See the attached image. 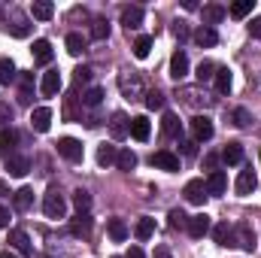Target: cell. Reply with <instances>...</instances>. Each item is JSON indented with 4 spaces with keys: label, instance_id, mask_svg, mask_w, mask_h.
<instances>
[{
    "label": "cell",
    "instance_id": "f907efd6",
    "mask_svg": "<svg viewBox=\"0 0 261 258\" xmlns=\"http://www.w3.org/2000/svg\"><path fill=\"white\" fill-rule=\"evenodd\" d=\"M9 219H12V216H9V210H6V207H0V228H9Z\"/></svg>",
    "mask_w": 261,
    "mask_h": 258
},
{
    "label": "cell",
    "instance_id": "8fae6325",
    "mask_svg": "<svg viewBox=\"0 0 261 258\" xmlns=\"http://www.w3.org/2000/svg\"><path fill=\"white\" fill-rule=\"evenodd\" d=\"M170 76H173V79H186V76H189V55H186L182 49H176V52L170 55Z\"/></svg>",
    "mask_w": 261,
    "mask_h": 258
},
{
    "label": "cell",
    "instance_id": "e0dca14e",
    "mask_svg": "<svg viewBox=\"0 0 261 258\" xmlns=\"http://www.w3.org/2000/svg\"><path fill=\"white\" fill-rule=\"evenodd\" d=\"M213 237H216L219 246H234V243H237V234H234V228H231L228 222L216 225V228H213Z\"/></svg>",
    "mask_w": 261,
    "mask_h": 258
},
{
    "label": "cell",
    "instance_id": "5b68a950",
    "mask_svg": "<svg viewBox=\"0 0 261 258\" xmlns=\"http://www.w3.org/2000/svg\"><path fill=\"white\" fill-rule=\"evenodd\" d=\"M119 88H122V94L128 97V100H137L140 94H143V82H140V76L137 73H122L119 76Z\"/></svg>",
    "mask_w": 261,
    "mask_h": 258
},
{
    "label": "cell",
    "instance_id": "7a4b0ae2",
    "mask_svg": "<svg viewBox=\"0 0 261 258\" xmlns=\"http://www.w3.org/2000/svg\"><path fill=\"white\" fill-rule=\"evenodd\" d=\"M58 155L67 158L70 164H79V161H82V155H85V149H82V143H79V140H73V137H61V140H58Z\"/></svg>",
    "mask_w": 261,
    "mask_h": 258
},
{
    "label": "cell",
    "instance_id": "681fc988",
    "mask_svg": "<svg viewBox=\"0 0 261 258\" xmlns=\"http://www.w3.org/2000/svg\"><path fill=\"white\" fill-rule=\"evenodd\" d=\"M249 34H252V37H258V40H261V15H258V18H252V21H249Z\"/></svg>",
    "mask_w": 261,
    "mask_h": 258
},
{
    "label": "cell",
    "instance_id": "f1b7e54d",
    "mask_svg": "<svg viewBox=\"0 0 261 258\" xmlns=\"http://www.w3.org/2000/svg\"><path fill=\"white\" fill-rule=\"evenodd\" d=\"M116 158H119V149H116L113 143H103V146L97 149V164H100V167H110V164H116Z\"/></svg>",
    "mask_w": 261,
    "mask_h": 258
},
{
    "label": "cell",
    "instance_id": "f546056e",
    "mask_svg": "<svg viewBox=\"0 0 261 258\" xmlns=\"http://www.w3.org/2000/svg\"><path fill=\"white\" fill-rule=\"evenodd\" d=\"M161 134H164V137H179V134H182V125H179V119H176L173 113H164V119H161Z\"/></svg>",
    "mask_w": 261,
    "mask_h": 258
},
{
    "label": "cell",
    "instance_id": "7bdbcfd3",
    "mask_svg": "<svg viewBox=\"0 0 261 258\" xmlns=\"http://www.w3.org/2000/svg\"><path fill=\"white\" fill-rule=\"evenodd\" d=\"M213 76H216V64H213V61H200V67H197V79H200V82H210Z\"/></svg>",
    "mask_w": 261,
    "mask_h": 258
},
{
    "label": "cell",
    "instance_id": "52a82bcc",
    "mask_svg": "<svg viewBox=\"0 0 261 258\" xmlns=\"http://www.w3.org/2000/svg\"><path fill=\"white\" fill-rule=\"evenodd\" d=\"M6 243L18 252V255H31L34 252V246H31V237L21 231V228H15V231H9V237H6Z\"/></svg>",
    "mask_w": 261,
    "mask_h": 258
},
{
    "label": "cell",
    "instance_id": "7dc6e473",
    "mask_svg": "<svg viewBox=\"0 0 261 258\" xmlns=\"http://www.w3.org/2000/svg\"><path fill=\"white\" fill-rule=\"evenodd\" d=\"M73 73H76V85H82V82H88V79H91V70H88V67H76Z\"/></svg>",
    "mask_w": 261,
    "mask_h": 258
},
{
    "label": "cell",
    "instance_id": "db71d44e",
    "mask_svg": "<svg viewBox=\"0 0 261 258\" xmlns=\"http://www.w3.org/2000/svg\"><path fill=\"white\" fill-rule=\"evenodd\" d=\"M125 258H146V255H143V249H140V246H130Z\"/></svg>",
    "mask_w": 261,
    "mask_h": 258
},
{
    "label": "cell",
    "instance_id": "5bb4252c",
    "mask_svg": "<svg viewBox=\"0 0 261 258\" xmlns=\"http://www.w3.org/2000/svg\"><path fill=\"white\" fill-rule=\"evenodd\" d=\"M210 225H213V222H210V216H206V213H197V216L189 219V234H192L195 240H200L203 234H210Z\"/></svg>",
    "mask_w": 261,
    "mask_h": 258
},
{
    "label": "cell",
    "instance_id": "f5cc1de1",
    "mask_svg": "<svg viewBox=\"0 0 261 258\" xmlns=\"http://www.w3.org/2000/svg\"><path fill=\"white\" fill-rule=\"evenodd\" d=\"M28 31H31L28 24H15V28H12V34H15V37H28Z\"/></svg>",
    "mask_w": 261,
    "mask_h": 258
},
{
    "label": "cell",
    "instance_id": "c3c4849f",
    "mask_svg": "<svg viewBox=\"0 0 261 258\" xmlns=\"http://www.w3.org/2000/svg\"><path fill=\"white\" fill-rule=\"evenodd\" d=\"M182 155H197V140H182Z\"/></svg>",
    "mask_w": 261,
    "mask_h": 258
},
{
    "label": "cell",
    "instance_id": "30bf717a",
    "mask_svg": "<svg viewBox=\"0 0 261 258\" xmlns=\"http://www.w3.org/2000/svg\"><path fill=\"white\" fill-rule=\"evenodd\" d=\"M15 143H18V131L15 128H0V155L12 158L15 155Z\"/></svg>",
    "mask_w": 261,
    "mask_h": 258
},
{
    "label": "cell",
    "instance_id": "b9f144b4",
    "mask_svg": "<svg viewBox=\"0 0 261 258\" xmlns=\"http://www.w3.org/2000/svg\"><path fill=\"white\" fill-rule=\"evenodd\" d=\"M100 100H103V91L100 88H91V91L82 94V107H100Z\"/></svg>",
    "mask_w": 261,
    "mask_h": 258
},
{
    "label": "cell",
    "instance_id": "8d00e7d4",
    "mask_svg": "<svg viewBox=\"0 0 261 258\" xmlns=\"http://www.w3.org/2000/svg\"><path fill=\"white\" fill-rule=\"evenodd\" d=\"M12 79H15V64H12V58H0V82L9 85Z\"/></svg>",
    "mask_w": 261,
    "mask_h": 258
},
{
    "label": "cell",
    "instance_id": "e575fe53",
    "mask_svg": "<svg viewBox=\"0 0 261 258\" xmlns=\"http://www.w3.org/2000/svg\"><path fill=\"white\" fill-rule=\"evenodd\" d=\"M67 52L70 55H82L85 52V37L82 34H67Z\"/></svg>",
    "mask_w": 261,
    "mask_h": 258
},
{
    "label": "cell",
    "instance_id": "680465c9",
    "mask_svg": "<svg viewBox=\"0 0 261 258\" xmlns=\"http://www.w3.org/2000/svg\"><path fill=\"white\" fill-rule=\"evenodd\" d=\"M0 258H18V255H15V252H9V249H6V252H0Z\"/></svg>",
    "mask_w": 261,
    "mask_h": 258
},
{
    "label": "cell",
    "instance_id": "6f0895ef",
    "mask_svg": "<svg viewBox=\"0 0 261 258\" xmlns=\"http://www.w3.org/2000/svg\"><path fill=\"white\" fill-rule=\"evenodd\" d=\"M6 194H9V186H6V183H0V197H6Z\"/></svg>",
    "mask_w": 261,
    "mask_h": 258
},
{
    "label": "cell",
    "instance_id": "91938a15",
    "mask_svg": "<svg viewBox=\"0 0 261 258\" xmlns=\"http://www.w3.org/2000/svg\"><path fill=\"white\" fill-rule=\"evenodd\" d=\"M113 258H119V255H113Z\"/></svg>",
    "mask_w": 261,
    "mask_h": 258
},
{
    "label": "cell",
    "instance_id": "f6af8a7d",
    "mask_svg": "<svg viewBox=\"0 0 261 258\" xmlns=\"http://www.w3.org/2000/svg\"><path fill=\"white\" fill-rule=\"evenodd\" d=\"M249 122H252V116H249V110H243V107H240V110H234V125H240V128H246Z\"/></svg>",
    "mask_w": 261,
    "mask_h": 258
},
{
    "label": "cell",
    "instance_id": "816d5d0a",
    "mask_svg": "<svg viewBox=\"0 0 261 258\" xmlns=\"http://www.w3.org/2000/svg\"><path fill=\"white\" fill-rule=\"evenodd\" d=\"M176 37H179V40H186V37H189V28H186V21H176Z\"/></svg>",
    "mask_w": 261,
    "mask_h": 258
},
{
    "label": "cell",
    "instance_id": "7c38bea8",
    "mask_svg": "<svg viewBox=\"0 0 261 258\" xmlns=\"http://www.w3.org/2000/svg\"><path fill=\"white\" fill-rule=\"evenodd\" d=\"M192 134H195L197 143L210 140V137H213V119H210V116H195V119H192Z\"/></svg>",
    "mask_w": 261,
    "mask_h": 258
},
{
    "label": "cell",
    "instance_id": "ee69618b",
    "mask_svg": "<svg viewBox=\"0 0 261 258\" xmlns=\"http://www.w3.org/2000/svg\"><path fill=\"white\" fill-rule=\"evenodd\" d=\"M143 97H146V107H149V110H161V107H164V94H161V91H146Z\"/></svg>",
    "mask_w": 261,
    "mask_h": 258
},
{
    "label": "cell",
    "instance_id": "ffe728a7",
    "mask_svg": "<svg viewBox=\"0 0 261 258\" xmlns=\"http://www.w3.org/2000/svg\"><path fill=\"white\" fill-rule=\"evenodd\" d=\"M195 43L200 46V49H213L216 43H219V34H216V28H197L195 31Z\"/></svg>",
    "mask_w": 261,
    "mask_h": 258
},
{
    "label": "cell",
    "instance_id": "ba28073f",
    "mask_svg": "<svg viewBox=\"0 0 261 258\" xmlns=\"http://www.w3.org/2000/svg\"><path fill=\"white\" fill-rule=\"evenodd\" d=\"M31 128L40 131V134H46V131L52 128V110H49V107H37V110H31Z\"/></svg>",
    "mask_w": 261,
    "mask_h": 258
},
{
    "label": "cell",
    "instance_id": "4fadbf2b",
    "mask_svg": "<svg viewBox=\"0 0 261 258\" xmlns=\"http://www.w3.org/2000/svg\"><path fill=\"white\" fill-rule=\"evenodd\" d=\"M110 134H113V140H125L130 134V122L125 113H113V119H110Z\"/></svg>",
    "mask_w": 261,
    "mask_h": 258
},
{
    "label": "cell",
    "instance_id": "60d3db41",
    "mask_svg": "<svg viewBox=\"0 0 261 258\" xmlns=\"http://www.w3.org/2000/svg\"><path fill=\"white\" fill-rule=\"evenodd\" d=\"M31 85H34V76L31 73H21V91H18V100L21 104H31Z\"/></svg>",
    "mask_w": 261,
    "mask_h": 258
},
{
    "label": "cell",
    "instance_id": "d590c367",
    "mask_svg": "<svg viewBox=\"0 0 261 258\" xmlns=\"http://www.w3.org/2000/svg\"><path fill=\"white\" fill-rule=\"evenodd\" d=\"M73 203H76L79 213H88V210H91V194L85 192V189H76V192H73Z\"/></svg>",
    "mask_w": 261,
    "mask_h": 258
},
{
    "label": "cell",
    "instance_id": "44dd1931",
    "mask_svg": "<svg viewBox=\"0 0 261 258\" xmlns=\"http://www.w3.org/2000/svg\"><path fill=\"white\" fill-rule=\"evenodd\" d=\"M225 189H228V176H225V170H213L210 179H206V194H225Z\"/></svg>",
    "mask_w": 261,
    "mask_h": 258
},
{
    "label": "cell",
    "instance_id": "11a10c76",
    "mask_svg": "<svg viewBox=\"0 0 261 258\" xmlns=\"http://www.w3.org/2000/svg\"><path fill=\"white\" fill-rule=\"evenodd\" d=\"M155 258H170V249H167V246H158V249H155Z\"/></svg>",
    "mask_w": 261,
    "mask_h": 258
},
{
    "label": "cell",
    "instance_id": "d4e9b609",
    "mask_svg": "<svg viewBox=\"0 0 261 258\" xmlns=\"http://www.w3.org/2000/svg\"><path fill=\"white\" fill-rule=\"evenodd\" d=\"M12 203H15V210H18V213H28V210L34 207V189H28V186H24V189H18V192L12 194Z\"/></svg>",
    "mask_w": 261,
    "mask_h": 258
},
{
    "label": "cell",
    "instance_id": "4dcf8cb0",
    "mask_svg": "<svg viewBox=\"0 0 261 258\" xmlns=\"http://www.w3.org/2000/svg\"><path fill=\"white\" fill-rule=\"evenodd\" d=\"M222 161H225V164H240V161H243V146H240L237 140L228 143L225 152H222Z\"/></svg>",
    "mask_w": 261,
    "mask_h": 258
},
{
    "label": "cell",
    "instance_id": "d6986e66",
    "mask_svg": "<svg viewBox=\"0 0 261 258\" xmlns=\"http://www.w3.org/2000/svg\"><path fill=\"white\" fill-rule=\"evenodd\" d=\"M122 24H125L128 31H137V28L143 24V6H125V9H122Z\"/></svg>",
    "mask_w": 261,
    "mask_h": 258
},
{
    "label": "cell",
    "instance_id": "7402d4cb",
    "mask_svg": "<svg viewBox=\"0 0 261 258\" xmlns=\"http://www.w3.org/2000/svg\"><path fill=\"white\" fill-rule=\"evenodd\" d=\"M31 52H34V61L37 64H49L52 61V43L49 40H34V49Z\"/></svg>",
    "mask_w": 261,
    "mask_h": 258
},
{
    "label": "cell",
    "instance_id": "9c48e42d",
    "mask_svg": "<svg viewBox=\"0 0 261 258\" xmlns=\"http://www.w3.org/2000/svg\"><path fill=\"white\" fill-rule=\"evenodd\" d=\"M182 194H186L189 203H203V200H206V183H203V179H189L186 189H182Z\"/></svg>",
    "mask_w": 261,
    "mask_h": 258
},
{
    "label": "cell",
    "instance_id": "3957f363",
    "mask_svg": "<svg viewBox=\"0 0 261 258\" xmlns=\"http://www.w3.org/2000/svg\"><path fill=\"white\" fill-rule=\"evenodd\" d=\"M152 167L167 170V173H176V170H179V155H173L170 149H158V152L152 155Z\"/></svg>",
    "mask_w": 261,
    "mask_h": 258
},
{
    "label": "cell",
    "instance_id": "484cf974",
    "mask_svg": "<svg viewBox=\"0 0 261 258\" xmlns=\"http://www.w3.org/2000/svg\"><path fill=\"white\" fill-rule=\"evenodd\" d=\"M225 15H228V9H225V6H219V3H210V6H203V21H206V28L219 24Z\"/></svg>",
    "mask_w": 261,
    "mask_h": 258
},
{
    "label": "cell",
    "instance_id": "bcb514c9",
    "mask_svg": "<svg viewBox=\"0 0 261 258\" xmlns=\"http://www.w3.org/2000/svg\"><path fill=\"white\" fill-rule=\"evenodd\" d=\"M9 122H12V107H9V104H3V100H0V128H6V125H9Z\"/></svg>",
    "mask_w": 261,
    "mask_h": 258
},
{
    "label": "cell",
    "instance_id": "6da1fadb",
    "mask_svg": "<svg viewBox=\"0 0 261 258\" xmlns=\"http://www.w3.org/2000/svg\"><path fill=\"white\" fill-rule=\"evenodd\" d=\"M43 213H46L49 219H67V200L55 186L43 194Z\"/></svg>",
    "mask_w": 261,
    "mask_h": 258
},
{
    "label": "cell",
    "instance_id": "603a6c76",
    "mask_svg": "<svg viewBox=\"0 0 261 258\" xmlns=\"http://www.w3.org/2000/svg\"><path fill=\"white\" fill-rule=\"evenodd\" d=\"M6 170H9V176H24L31 170V161L24 155H12V158H6Z\"/></svg>",
    "mask_w": 261,
    "mask_h": 258
},
{
    "label": "cell",
    "instance_id": "cb8c5ba5",
    "mask_svg": "<svg viewBox=\"0 0 261 258\" xmlns=\"http://www.w3.org/2000/svg\"><path fill=\"white\" fill-rule=\"evenodd\" d=\"M155 234V219H149V216H143L137 225H134V237L140 240V243H146L149 237Z\"/></svg>",
    "mask_w": 261,
    "mask_h": 258
},
{
    "label": "cell",
    "instance_id": "83f0119b",
    "mask_svg": "<svg viewBox=\"0 0 261 258\" xmlns=\"http://www.w3.org/2000/svg\"><path fill=\"white\" fill-rule=\"evenodd\" d=\"M213 79H216V91H219V94H228V91H231V82H234V79H231V70H228V67H216V76H213Z\"/></svg>",
    "mask_w": 261,
    "mask_h": 258
},
{
    "label": "cell",
    "instance_id": "ac0fdd59",
    "mask_svg": "<svg viewBox=\"0 0 261 258\" xmlns=\"http://www.w3.org/2000/svg\"><path fill=\"white\" fill-rule=\"evenodd\" d=\"M234 234H237V246H243V249H255V231L246 225V222H240L237 228H234Z\"/></svg>",
    "mask_w": 261,
    "mask_h": 258
},
{
    "label": "cell",
    "instance_id": "9a60e30c",
    "mask_svg": "<svg viewBox=\"0 0 261 258\" xmlns=\"http://www.w3.org/2000/svg\"><path fill=\"white\" fill-rule=\"evenodd\" d=\"M149 134H152V125H149V119H146V116H134V119H130V137H134V140L146 143V140H149Z\"/></svg>",
    "mask_w": 261,
    "mask_h": 258
},
{
    "label": "cell",
    "instance_id": "277c9868",
    "mask_svg": "<svg viewBox=\"0 0 261 258\" xmlns=\"http://www.w3.org/2000/svg\"><path fill=\"white\" fill-rule=\"evenodd\" d=\"M255 189H258V176H255V170H252V167L240 170V176H237V183H234V192L240 194V197H246V194H252Z\"/></svg>",
    "mask_w": 261,
    "mask_h": 258
},
{
    "label": "cell",
    "instance_id": "1f68e13d",
    "mask_svg": "<svg viewBox=\"0 0 261 258\" xmlns=\"http://www.w3.org/2000/svg\"><path fill=\"white\" fill-rule=\"evenodd\" d=\"M107 231H110V237H113L116 243H125V240H128V225H125L122 219H110Z\"/></svg>",
    "mask_w": 261,
    "mask_h": 258
},
{
    "label": "cell",
    "instance_id": "4316f807",
    "mask_svg": "<svg viewBox=\"0 0 261 258\" xmlns=\"http://www.w3.org/2000/svg\"><path fill=\"white\" fill-rule=\"evenodd\" d=\"M31 15H34L37 21H49V18L55 15V6H52L49 0H37V3L31 6Z\"/></svg>",
    "mask_w": 261,
    "mask_h": 258
},
{
    "label": "cell",
    "instance_id": "f35d334b",
    "mask_svg": "<svg viewBox=\"0 0 261 258\" xmlns=\"http://www.w3.org/2000/svg\"><path fill=\"white\" fill-rule=\"evenodd\" d=\"M149 52H152V37H137V43H134V55L143 61V58H149Z\"/></svg>",
    "mask_w": 261,
    "mask_h": 258
},
{
    "label": "cell",
    "instance_id": "2e32d148",
    "mask_svg": "<svg viewBox=\"0 0 261 258\" xmlns=\"http://www.w3.org/2000/svg\"><path fill=\"white\" fill-rule=\"evenodd\" d=\"M70 234H73V237H88V234H91V216H88V213L73 216V222H70Z\"/></svg>",
    "mask_w": 261,
    "mask_h": 258
},
{
    "label": "cell",
    "instance_id": "d6a6232c",
    "mask_svg": "<svg viewBox=\"0 0 261 258\" xmlns=\"http://www.w3.org/2000/svg\"><path fill=\"white\" fill-rule=\"evenodd\" d=\"M116 167H119V170H125V173H130V170L137 167V155H134L130 149H122V152H119V158H116Z\"/></svg>",
    "mask_w": 261,
    "mask_h": 258
},
{
    "label": "cell",
    "instance_id": "8992f818",
    "mask_svg": "<svg viewBox=\"0 0 261 258\" xmlns=\"http://www.w3.org/2000/svg\"><path fill=\"white\" fill-rule=\"evenodd\" d=\"M40 91H43V97H55V94L61 91V73H58L55 67L43 73V82H40Z\"/></svg>",
    "mask_w": 261,
    "mask_h": 258
},
{
    "label": "cell",
    "instance_id": "ab89813d",
    "mask_svg": "<svg viewBox=\"0 0 261 258\" xmlns=\"http://www.w3.org/2000/svg\"><path fill=\"white\" fill-rule=\"evenodd\" d=\"M167 219H170V228H173V231H176V228H189V216H186L179 207H176V210H170V213H167Z\"/></svg>",
    "mask_w": 261,
    "mask_h": 258
},
{
    "label": "cell",
    "instance_id": "74e56055",
    "mask_svg": "<svg viewBox=\"0 0 261 258\" xmlns=\"http://www.w3.org/2000/svg\"><path fill=\"white\" fill-rule=\"evenodd\" d=\"M107 37H110L107 18H94V21H91V40H107Z\"/></svg>",
    "mask_w": 261,
    "mask_h": 258
},
{
    "label": "cell",
    "instance_id": "9f6ffc18",
    "mask_svg": "<svg viewBox=\"0 0 261 258\" xmlns=\"http://www.w3.org/2000/svg\"><path fill=\"white\" fill-rule=\"evenodd\" d=\"M203 164H206V167H210V170H213V167H216V164H219V158H216V155H206V158H203Z\"/></svg>",
    "mask_w": 261,
    "mask_h": 258
},
{
    "label": "cell",
    "instance_id": "836d02e7",
    "mask_svg": "<svg viewBox=\"0 0 261 258\" xmlns=\"http://www.w3.org/2000/svg\"><path fill=\"white\" fill-rule=\"evenodd\" d=\"M252 6H255V0H237V3H231L228 12H231L234 18H246V15L252 12Z\"/></svg>",
    "mask_w": 261,
    "mask_h": 258
}]
</instances>
